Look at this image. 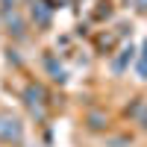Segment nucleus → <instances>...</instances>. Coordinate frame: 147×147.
<instances>
[{
    "mask_svg": "<svg viewBox=\"0 0 147 147\" xmlns=\"http://www.w3.org/2000/svg\"><path fill=\"white\" fill-rule=\"evenodd\" d=\"M21 136H24L21 121L12 118V115H0V141L12 144V141H21Z\"/></svg>",
    "mask_w": 147,
    "mask_h": 147,
    "instance_id": "obj_1",
    "label": "nucleus"
},
{
    "mask_svg": "<svg viewBox=\"0 0 147 147\" xmlns=\"http://www.w3.org/2000/svg\"><path fill=\"white\" fill-rule=\"evenodd\" d=\"M32 21L38 24V27H47V24H50V6L47 3H35L32 6Z\"/></svg>",
    "mask_w": 147,
    "mask_h": 147,
    "instance_id": "obj_2",
    "label": "nucleus"
},
{
    "mask_svg": "<svg viewBox=\"0 0 147 147\" xmlns=\"http://www.w3.org/2000/svg\"><path fill=\"white\" fill-rule=\"evenodd\" d=\"M47 71H50V77H53L56 82H65V68H62V65H56V62H53V56H47Z\"/></svg>",
    "mask_w": 147,
    "mask_h": 147,
    "instance_id": "obj_3",
    "label": "nucleus"
},
{
    "mask_svg": "<svg viewBox=\"0 0 147 147\" xmlns=\"http://www.w3.org/2000/svg\"><path fill=\"white\" fill-rule=\"evenodd\" d=\"M129 59H132V47H129V50H121V56L112 62V71H115V74H121V71L127 68V62H129Z\"/></svg>",
    "mask_w": 147,
    "mask_h": 147,
    "instance_id": "obj_4",
    "label": "nucleus"
},
{
    "mask_svg": "<svg viewBox=\"0 0 147 147\" xmlns=\"http://www.w3.org/2000/svg\"><path fill=\"white\" fill-rule=\"evenodd\" d=\"M41 97H44L41 88H35V85H30V88H27V103H30V106H38V103H41Z\"/></svg>",
    "mask_w": 147,
    "mask_h": 147,
    "instance_id": "obj_5",
    "label": "nucleus"
},
{
    "mask_svg": "<svg viewBox=\"0 0 147 147\" xmlns=\"http://www.w3.org/2000/svg\"><path fill=\"white\" fill-rule=\"evenodd\" d=\"M138 74H141V77H147V44H144V50H141V62H138Z\"/></svg>",
    "mask_w": 147,
    "mask_h": 147,
    "instance_id": "obj_6",
    "label": "nucleus"
},
{
    "mask_svg": "<svg viewBox=\"0 0 147 147\" xmlns=\"http://www.w3.org/2000/svg\"><path fill=\"white\" fill-rule=\"evenodd\" d=\"M141 127H144V129H147V112H144V115H141Z\"/></svg>",
    "mask_w": 147,
    "mask_h": 147,
    "instance_id": "obj_7",
    "label": "nucleus"
},
{
    "mask_svg": "<svg viewBox=\"0 0 147 147\" xmlns=\"http://www.w3.org/2000/svg\"><path fill=\"white\" fill-rule=\"evenodd\" d=\"M138 9H147V0H138Z\"/></svg>",
    "mask_w": 147,
    "mask_h": 147,
    "instance_id": "obj_8",
    "label": "nucleus"
}]
</instances>
